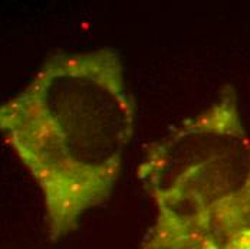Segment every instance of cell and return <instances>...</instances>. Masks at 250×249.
Wrapping results in <instances>:
<instances>
[{"label":"cell","instance_id":"6da1fadb","mask_svg":"<svg viewBox=\"0 0 250 249\" xmlns=\"http://www.w3.org/2000/svg\"><path fill=\"white\" fill-rule=\"evenodd\" d=\"M135 102L114 48L62 53L0 107L4 141L41 189L50 239L109 199L135 133Z\"/></svg>","mask_w":250,"mask_h":249},{"label":"cell","instance_id":"7a4b0ae2","mask_svg":"<svg viewBox=\"0 0 250 249\" xmlns=\"http://www.w3.org/2000/svg\"><path fill=\"white\" fill-rule=\"evenodd\" d=\"M137 177L155 207L140 249H250V137L231 85L151 143Z\"/></svg>","mask_w":250,"mask_h":249}]
</instances>
